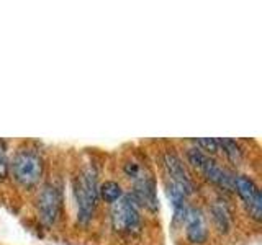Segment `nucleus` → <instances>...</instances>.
<instances>
[{"label": "nucleus", "mask_w": 262, "mask_h": 245, "mask_svg": "<svg viewBox=\"0 0 262 245\" xmlns=\"http://www.w3.org/2000/svg\"><path fill=\"white\" fill-rule=\"evenodd\" d=\"M123 172L133 183V191L129 194L139 204V208H146L151 212L158 211L159 201L156 193V180L151 172L136 160H128L123 165Z\"/></svg>", "instance_id": "obj_1"}, {"label": "nucleus", "mask_w": 262, "mask_h": 245, "mask_svg": "<svg viewBox=\"0 0 262 245\" xmlns=\"http://www.w3.org/2000/svg\"><path fill=\"white\" fill-rule=\"evenodd\" d=\"M74 194H76L77 203V219L82 224H87L94 217L98 201V185H97V174L94 168H84L76 177L74 182Z\"/></svg>", "instance_id": "obj_2"}, {"label": "nucleus", "mask_w": 262, "mask_h": 245, "mask_svg": "<svg viewBox=\"0 0 262 245\" xmlns=\"http://www.w3.org/2000/svg\"><path fill=\"white\" fill-rule=\"evenodd\" d=\"M8 170H12V175L21 186L33 188L43 178L45 162L38 151L27 147V149L16 151Z\"/></svg>", "instance_id": "obj_3"}, {"label": "nucleus", "mask_w": 262, "mask_h": 245, "mask_svg": "<svg viewBox=\"0 0 262 245\" xmlns=\"http://www.w3.org/2000/svg\"><path fill=\"white\" fill-rule=\"evenodd\" d=\"M110 219L113 231L121 235H133L139 232L143 226L141 208L129 193L123 194L118 201L112 204Z\"/></svg>", "instance_id": "obj_4"}, {"label": "nucleus", "mask_w": 262, "mask_h": 245, "mask_svg": "<svg viewBox=\"0 0 262 245\" xmlns=\"http://www.w3.org/2000/svg\"><path fill=\"white\" fill-rule=\"evenodd\" d=\"M187 160L192 167L202 172V175L211 182L213 185L220 186L221 190L231 191L233 190V174H229L228 170H225L221 165H218L216 160H213L208 154H205L199 147H188L187 152Z\"/></svg>", "instance_id": "obj_5"}, {"label": "nucleus", "mask_w": 262, "mask_h": 245, "mask_svg": "<svg viewBox=\"0 0 262 245\" xmlns=\"http://www.w3.org/2000/svg\"><path fill=\"white\" fill-rule=\"evenodd\" d=\"M62 212V191L54 183H46L38 196V214L46 226L57 223Z\"/></svg>", "instance_id": "obj_6"}, {"label": "nucleus", "mask_w": 262, "mask_h": 245, "mask_svg": "<svg viewBox=\"0 0 262 245\" xmlns=\"http://www.w3.org/2000/svg\"><path fill=\"white\" fill-rule=\"evenodd\" d=\"M233 190L239 194L249 216L254 220H260L262 217V196L256 182L248 175H234L233 177Z\"/></svg>", "instance_id": "obj_7"}, {"label": "nucleus", "mask_w": 262, "mask_h": 245, "mask_svg": "<svg viewBox=\"0 0 262 245\" xmlns=\"http://www.w3.org/2000/svg\"><path fill=\"white\" fill-rule=\"evenodd\" d=\"M184 226H185V237L192 245H203L208 240L207 217H205L200 208L188 206L184 219Z\"/></svg>", "instance_id": "obj_8"}, {"label": "nucleus", "mask_w": 262, "mask_h": 245, "mask_svg": "<svg viewBox=\"0 0 262 245\" xmlns=\"http://www.w3.org/2000/svg\"><path fill=\"white\" fill-rule=\"evenodd\" d=\"M210 214H211L213 224H215V227L220 232H223V234L229 232V229L233 227V212H231V208H229L226 200L216 198L213 201Z\"/></svg>", "instance_id": "obj_9"}, {"label": "nucleus", "mask_w": 262, "mask_h": 245, "mask_svg": "<svg viewBox=\"0 0 262 245\" xmlns=\"http://www.w3.org/2000/svg\"><path fill=\"white\" fill-rule=\"evenodd\" d=\"M123 194L125 193L121 190V185L118 182H115V180H106L102 185H98V196L108 204L118 201Z\"/></svg>", "instance_id": "obj_10"}, {"label": "nucleus", "mask_w": 262, "mask_h": 245, "mask_svg": "<svg viewBox=\"0 0 262 245\" xmlns=\"http://www.w3.org/2000/svg\"><path fill=\"white\" fill-rule=\"evenodd\" d=\"M218 145H220V151H223L226 157L231 160L234 165L241 163L243 149L236 141H233V139H218Z\"/></svg>", "instance_id": "obj_11"}, {"label": "nucleus", "mask_w": 262, "mask_h": 245, "mask_svg": "<svg viewBox=\"0 0 262 245\" xmlns=\"http://www.w3.org/2000/svg\"><path fill=\"white\" fill-rule=\"evenodd\" d=\"M193 145L202 149L205 154H216L220 152L218 139L215 137H202V139H193Z\"/></svg>", "instance_id": "obj_12"}, {"label": "nucleus", "mask_w": 262, "mask_h": 245, "mask_svg": "<svg viewBox=\"0 0 262 245\" xmlns=\"http://www.w3.org/2000/svg\"><path fill=\"white\" fill-rule=\"evenodd\" d=\"M8 157H7V145L4 141H0V180H4L8 175Z\"/></svg>", "instance_id": "obj_13"}]
</instances>
